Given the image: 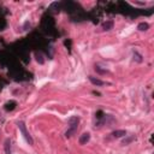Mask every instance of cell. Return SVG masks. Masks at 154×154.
Returning <instances> with one entry per match:
<instances>
[{
    "label": "cell",
    "mask_w": 154,
    "mask_h": 154,
    "mask_svg": "<svg viewBox=\"0 0 154 154\" xmlns=\"http://www.w3.org/2000/svg\"><path fill=\"white\" fill-rule=\"evenodd\" d=\"M78 123H79V117L73 116V117L69 118V120H68L69 129L66 130V132H65V136H66V137H71V136L73 135V134H75V132L77 131Z\"/></svg>",
    "instance_id": "6da1fadb"
},
{
    "label": "cell",
    "mask_w": 154,
    "mask_h": 154,
    "mask_svg": "<svg viewBox=\"0 0 154 154\" xmlns=\"http://www.w3.org/2000/svg\"><path fill=\"white\" fill-rule=\"evenodd\" d=\"M17 125H18V128H19V130H21V132H22V135H23V137L25 138V141L28 142L30 146H33L34 145V141H33V137L30 136V134H29V131L26 130V126H25V124L23 123V122H18L17 123Z\"/></svg>",
    "instance_id": "7a4b0ae2"
},
{
    "label": "cell",
    "mask_w": 154,
    "mask_h": 154,
    "mask_svg": "<svg viewBox=\"0 0 154 154\" xmlns=\"http://www.w3.org/2000/svg\"><path fill=\"white\" fill-rule=\"evenodd\" d=\"M89 140H90V134L89 132H84V134L81 135V137H79V145H85Z\"/></svg>",
    "instance_id": "3957f363"
},
{
    "label": "cell",
    "mask_w": 154,
    "mask_h": 154,
    "mask_svg": "<svg viewBox=\"0 0 154 154\" xmlns=\"http://www.w3.org/2000/svg\"><path fill=\"white\" fill-rule=\"evenodd\" d=\"M113 21H106L104 24H102V30L105 31H110L111 29H113Z\"/></svg>",
    "instance_id": "277c9868"
},
{
    "label": "cell",
    "mask_w": 154,
    "mask_h": 154,
    "mask_svg": "<svg viewBox=\"0 0 154 154\" xmlns=\"http://www.w3.org/2000/svg\"><path fill=\"white\" fill-rule=\"evenodd\" d=\"M89 81L94 84V85H104L105 84V82L104 81H101V79H99V78H96V77H94V76H89Z\"/></svg>",
    "instance_id": "5b68a950"
},
{
    "label": "cell",
    "mask_w": 154,
    "mask_h": 154,
    "mask_svg": "<svg viewBox=\"0 0 154 154\" xmlns=\"http://www.w3.org/2000/svg\"><path fill=\"white\" fill-rule=\"evenodd\" d=\"M137 29H138L140 31H146V30L149 29V24L147 23V22H141V23L137 25Z\"/></svg>",
    "instance_id": "8992f818"
},
{
    "label": "cell",
    "mask_w": 154,
    "mask_h": 154,
    "mask_svg": "<svg viewBox=\"0 0 154 154\" xmlns=\"http://www.w3.org/2000/svg\"><path fill=\"white\" fill-rule=\"evenodd\" d=\"M112 135L115 137H123V136H126V131L125 130H115L112 132Z\"/></svg>",
    "instance_id": "52a82bcc"
},
{
    "label": "cell",
    "mask_w": 154,
    "mask_h": 154,
    "mask_svg": "<svg viewBox=\"0 0 154 154\" xmlns=\"http://www.w3.org/2000/svg\"><path fill=\"white\" fill-rule=\"evenodd\" d=\"M4 149H5V153H6V154H11V141H10L9 138L5 141Z\"/></svg>",
    "instance_id": "ba28073f"
},
{
    "label": "cell",
    "mask_w": 154,
    "mask_h": 154,
    "mask_svg": "<svg viewBox=\"0 0 154 154\" xmlns=\"http://www.w3.org/2000/svg\"><path fill=\"white\" fill-rule=\"evenodd\" d=\"M134 59H135L137 63H142V60H143V59H142V56L138 54L137 52H134Z\"/></svg>",
    "instance_id": "9c48e42d"
},
{
    "label": "cell",
    "mask_w": 154,
    "mask_h": 154,
    "mask_svg": "<svg viewBox=\"0 0 154 154\" xmlns=\"http://www.w3.org/2000/svg\"><path fill=\"white\" fill-rule=\"evenodd\" d=\"M134 140H135V136H130V137H128V138H125L122 145H123V146H126V145H129L130 142H132Z\"/></svg>",
    "instance_id": "30bf717a"
},
{
    "label": "cell",
    "mask_w": 154,
    "mask_h": 154,
    "mask_svg": "<svg viewBox=\"0 0 154 154\" xmlns=\"http://www.w3.org/2000/svg\"><path fill=\"white\" fill-rule=\"evenodd\" d=\"M36 60H37L40 64H43V59H42V56L41 54H36Z\"/></svg>",
    "instance_id": "8fae6325"
},
{
    "label": "cell",
    "mask_w": 154,
    "mask_h": 154,
    "mask_svg": "<svg viewBox=\"0 0 154 154\" xmlns=\"http://www.w3.org/2000/svg\"><path fill=\"white\" fill-rule=\"evenodd\" d=\"M95 70H96L98 72H100V73H105V72H107L106 70H101V69L99 68V66H96V68H95Z\"/></svg>",
    "instance_id": "7c38bea8"
}]
</instances>
